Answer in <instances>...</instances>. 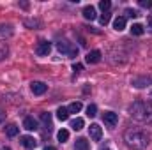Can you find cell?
Returning <instances> with one entry per match:
<instances>
[{
    "label": "cell",
    "instance_id": "obj_1",
    "mask_svg": "<svg viewBox=\"0 0 152 150\" xmlns=\"http://www.w3.org/2000/svg\"><path fill=\"white\" fill-rule=\"evenodd\" d=\"M124 141H126V145L129 149H133V150H143V149H147V145H149L147 134H143L140 131H127L124 134Z\"/></svg>",
    "mask_w": 152,
    "mask_h": 150
},
{
    "label": "cell",
    "instance_id": "obj_2",
    "mask_svg": "<svg viewBox=\"0 0 152 150\" xmlns=\"http://www.w3.org/2000/svg\"><path fill=\"white\" fill-rule=\"evenodd\" d=\"M57 50H58L60 53L71 57V58L78 57V48H76L73 42H69V41H60V42H57Z\"/></svg>",
    "mask_w": 152,
    "mask_h": 150
},
{
    "label": "cell",
    "instance_id": "obj_3",
    "mask_svg": "<svg viewBox=\"0 0 152 150\" xmlns=\"http://www.w3.org/2000/svg\"><path fill=\"white\" fill-rule=\"evenodd\" d=\"M129 111H131V115H133L134 118H138V120H145V118H147V115H149L147 106H145V104H142V103H134V104L129 108Z\"/></svg>",
    "mask_w": 152,
    "mask_h": 150
},
{
    "label": "cell",
    "instance_id": "obj_4",
    "mask_svg": "<svg viewBox=\"0 0 152 150\" xmlns=\"http://www.w3.org/2000/svg\"><path fill=\"white\" fill-rule=\"evenodd\" d=\"M50 51H51V44L48 41H39L37 46H36V53H37L39 57H46Z\"/></svg>",
    "mask_w": 152,
    "mask_h": 150
},
{
    "label": "cell",
    "instance_id": "obj_5",
    "mask_svg": "<svg viewBox=\"0 0 152 150\" xmlns=\"http://www.w3.org/2000/svg\"><path fill=\"white\" fill-rule=\"evenodd\" d=\"M103 122H104L108 127H115L117 122H118V117H117V113H113V111H106V113H103Z\"/></svg>",
    "mask_w": 152,
    "mask_h": 150
},
{
    "label": "cell",
    "instance_id": "obj_6",
    "mask_svg": "<svg viewBox=\"0 0 152 150\" xmlns=\"http://www.w3.org/2000/svg\"><path fill=\"white\" fill-rule=\"evenodd\" d=\"M46 88H48V87H46L42 81H34V83L30 85V90H32L34 95H42V94L46 92Z\"/></svg>",
    "mask_w": 152,
    "mask_h": 150
},
{
    "label": "cell",
    "instance_id": "obj_7",
    "mask_svg": "<svg viewBox=\"0 0 152 150\" xmlns=\"http://www.w3.org/2000/svg\"><path fill=\"white\" fill-rule=\"evenodd\" d=\"M85 60H87V64H97V62L101 60V51H99V50H92V51H88L87 57H85Z\"/></svg>",
    "mask_w": 152,
    "mask_h": 150
},
{
    "label": "cell",
    "instance_id": "obj_8",
    "mask_svg": "<svg viewBox=\"0 0 152 150\" xmlns=\"http://www.w3.org/2000/svg\"><path fill=\"white\" fill-rule=\"evenodd\" d=\"M88 134H90V138H92L94 141H99L103 133H101V127H99L97 124H92V125L88 127Z\"/></svg>",
    "mask_w": 152,
    "mask_h": 150
},
{
    "label": "cell",
    "instance_id": "obj_9",
    "mask_svg": "<svg viewBox=\"0 0 152 150\" xmlns=\"http://www.w3.org/2000/svg\"><path fill=\"white\" fill-rule=\"evenodd\" d=\"M21 145H23L25 149L32 150V149H36V147H37V141H36L32 136H23V138H21Z\"/></svg>",
    "mask_w": 152,
    "mask_h": 150
},
{
    "label": "cell",
    "instance_id": "obj_10",
    "mask_svg": "<svg viewBox=\"0 0 152 150\" xmlns=\"http://www.w3.org/2000/svg\"><path fill=\"white\" fill-rule=\"evenodd\" d=\"M83 18L85 20H96L97 18V14H96V9L92 7V5H87V7H83Z\"/></svg>",
    "mask_w": 152,
    "mask_h": 150
},
{
    "label": "cell",
    "instance_id": "obj_11",
    "mask_svg": "<svg viewBox=\"0 0 152 150\" xmlns=\"http://www.w3.org/2000/svg\"><path fill=\"white\" fill-rule=\"evenodd\" d=\"M23 127H25L27 131H36V129H37V120H34L32 117H27V118L23 120Z\"/></svg>",
    "mask_w": 152,
    "mask_h": 150
},
{
    "label": "cell",
    "instance_id": "obj_12",
    "mask_svg": "<svg viewBox=\"0 0 152 150\" xmlns=\"http://www.w3.org/2000/svg\"><path fill=\"white\" fill-rule=\"evenodd\" d=\"M113 28L117 32H120V30H124L126 28V18L124 16H117L113 21Z\"/></svg>",
    "mask_w": 152,
    "mask_h": 150
},
{
    "label": "cell",
    "instance_id": "obj_13",
    "mask_svg": "<svg viewBox=\"0 0 152 150\" xmlns=\"http://www.w3.org/2000/svg\"><path fill=\"white\" fill-rule=\"evenodd\" d=\"M57 118H58L60 122H66V120L69 118V110L64 108V106H60V108L57 110Z\"/></svg>",
    "mask_w": 152,
    "mask_h": 150
},
{
    "label": "cell",
    "instance_id": "obj_14",
    "mask_svg": "<svg viewBox=\"0 0 152 150\" xmlns=\"http://www.w3.org/2000/svg\"><path fill=\"white\" fill-rule=\"evenodd\" d=\"M12 36V27L11 25H0V39H5Z\"/></svg>",
    "mask_w": 152,
    "mask_h": 150
},
{
    "label": "cell",
    "instance_id": "obj_15",
    "mask_svg": "<svg viewBox=\"0 0 152 150\" xmlns=\"http://www.w3.org/2000/svg\"><path fill=\"white\" fill-rule=\"evenodd\" d=\"M75 150H88V141L85 138H78L75 143Z\"/></svg>",
    "mask_w": 152,
    "mask_h": 150
},
{
    "label": "cell",
    "instance_id": "obj_16",
    "mask_svg": "<svg viewBox=\"0 0 152 150\" xmlns=\"http://www.w3.org/2000/svg\"><path fill=\"white\" fill-rule=\"evenodd\" d=\"M18 133H20V129H18V125H14V124H11V125L5 127V134H7L9 138H14Z\"/></svg>",
    "mask_w": 152,
    "mask_h": 150
},
{
    "label": "cell",
    "instance_id": "obj_17",
    "mask_svg": "<svg viewBox=\"0 0 152 150\" xmlns=\"http://www.w3.org/2000/svg\"><path fill=\"white\" fill-rule=\"evenodd\" d=\"M41 122L46 125V129H51V115L50 113H41Z\"/></svg>",
    "mask_w": 152,
    "mask_h": 150
},
{
    "label": "cell",
    "instance_id": "obj_18",
    "mask_svg": "<svg viewBox=\"0 0 152 150\" xmlns=\"http://www.w3.org/2000/svg\"><path fill=\"white\" fill-rule=\"evenodd\" d=\"M145 32V28H143V25H140V23H134L133 27H131V34L133 36H142Z\"/></svg>",
    "mask_w": 152,
    "mask_h": 150
},
{
    "label": "cell",
    "instance_id": "obj_19",
    "mask_svg": "<svg viewBox=\"0 0 152 150\" xmlns=\"http://www.w3.org/2000/svg\"><path fill=\"white\" fill-rule=\"evenodd\" d=\"M57 138H58V141H60V143L67 141V140H69V131H67V129H60V131L57 133Z\"/></svg>",
    "mask_w": 152,
    "mask_h": 150
},
{
    "label": "cell",
    "instance_id": "obj_20",
    "mask_svg": "<svg viewBox=\"0 0 152 150\" xmlns=\"http://www.w3.org/2000/svg\"><path fill=\"white\" fill-rule=\"evenodd\" d=\"M83 125H85L83 118H75V120H71V127H73L75 131H81V129H83Z\"/></svg>",
    "mask_w": 152,
    "mask_h": 150
},
{
    "label": "cell",
    "instance_id": "obj_21",
    "mask_svg": "<svg viewBox=\"0 0 152 150\" xmlns=\"http://www.w3.org/2000/svg\"><path fill=\"white\" fill-rule=\"evenodd\" d=\"M110 7H112V2H110V0H101V2H99V9H101L103 12H108Z\"/></svg>",
    "mask_w": 152,
    "mask_h": 150
},
{
    "label": "cell",
    "instance_id": "obj_22",
    "mask_svg": "<svg viewBox=\"0 0 152 150\" xmlns=\"http://www.w3.org/2000/svg\"><path fill=\"white\" fill-rule=\"evenodd\" d=\"M87 115H88V117H96V115H97V106H96V104H88V106H87Z\"/></svg>",
    "mask_w": 152,
    "mask_h": 150
},
{
    "label": "cell",
    "instance_id": "obj_23",
    "mask_svg": "<svg viewBox=\"0 0 152 150\" xmlns=\"http://www.w3.org/2000/svg\"><path fill=\"white\" fill-rule=\"evenodd\" d=\"M67 110H69V113H78V111H81V103H73V104H71Z\"/></svg>",
    "mask_w": 152,
    "mask_h": 150
},
{
    "label": "cell",
    "instance_id": "obj_24",
    "mask_svg": "<svg viewBox=\"0 0 152 150\" xmlns=\"http://www.w3.org/2000/svg\"><path fill=\"white\" fill-rule=\"evenodd\" d=\"M110 18H112V16H110V12H103V14H101V18H99L101 25H108V23H110Z\"/></svg>",
    "mask_w": 152,
    "mask_h": 150
},
{
    "label": "cell",
    "instance_id": "obj_25",
    "mask_svg": "<svg viewBox=\"0 0 152 150\" xmlns=\"http://www.w3.org/2000/svg\"><path fill=\"white\" fill-rule=\"evenodd\" d=\"M126 14H127L129 18H138V16H140V14H138L134 9H126Z\"/></svg>",
    "mask_w": 152,
    "mask_h": 150
},
{
    "label": "cell",
    "instance_id": "obj_26",
    "mask_svg": "<svg viewBox=\"0 0 152 150\" xmlns=\"http://www.w3.org/2000/svg\"><path fill=\"white\" fill-rule=\"evenodd\" d=\"M73 71H75V73L83 71V66H81V64H73Z\"/></svg>",
    "mask_w": 152,
    "mask_h": 150
},
{
    "label": "cell",
    "instance_id": "obj_27",
    "mask_svg": "<svg viewBox=\"0 0 152 150\" xmlns=\"http://www.w3.org/2000/svg\"><path fill=\"white\" fill-rule=\"evenodd\" d=\"M140 5H142V7H152V2H149V0H147V2H145V0H140Z\"/></svg>",
    "mask_w": 152,
    "mask_h": 150
},
{
    "label": "cell",
    "instance_id": "obj_28",
    "mask_svg": "<svg viewBox=\"0 0 152 150\" xmlns=\"http://www.w3.org/2000/svg\"><path fill=\"white\" fill-rule=\"evenodd\" d=\"M4 122H5V113H2V111H0V125H2Z\"/></svg>",
    "mask_w": 152,
    "mask_h": 150
},
{
    "label": "cell",
    "instance_id": "obj_29",
    "mask_svg": "<svg viewBox=\"0 0 152 150\" xmlns=\"http://www.w3.org/2000/svg\"><path fill=\"white\" fill-rule=\"evenodd\" d=\"M25 23H27V25H30V27H34V25H39V21H36V20H34V21H28V20H27Z\"/></svg>",
    "mask_w": 152,
    "mask_h": 150
},
{
    "label": "cell",
    "instance_id": "obj_30",
    "mask_svg": "<svg viewBox=\"0 0 152 150\" xmlns=\"http://www.w3.org/2000/svg\"><path fill=\"white\" fill-rule=\"evenodd\" d=\"M149 30H151V32H152V18H151V20H149Z\"/></svg>",
    "mask_w": 152,
    "mask_h": 150
},
{
    "label": "cell",
    "instance_id": "obj_31",
    "mask_svg": "<svg viewBox=\"0 0 152 150\" xmlns=\"http://www.w3.org/2000/svg\"><path fill=\"white\" fill-rule=\"evenodd\" d=\"M44 150H57L55 147H44Z\"/></svg>",
    "mask_w": 152,
    "mask_h": 150
},
{
    "label": "cell",
    "instance_id": "obj_32",
    "mask_svg": "<svg viewBox=\"0 0 152 150\" xmlns=\"http://www.w3.org/2000/svg\"><path fill=\"white\" fill-rule=\"evenodd\" d=\"M0 150H9L7 147H0Z\"/></svg>",
    "mask_w": 152,
    "mask_h": 150
}]
</instances>
